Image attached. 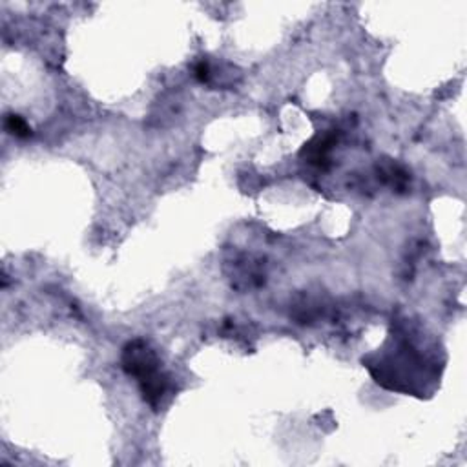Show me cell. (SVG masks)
Returning <instances> with one entry per match:
<instances>
[{
	"mask_svg": "<svg viewBox=\"0 0 467 467\" xmlns=\"http://www.w3.org/2000/svg\"><path fill=\"white\" fill-rule=\"evenodd\" d=\"M121 364L125 372L137 378L144 402L157 409L168 389V378L161 372L159 358L143 340H134L122 349Z\"/></svg>",
	"mask_w": 467,
	"mask_h": 467,
	"instance_id": "obj_1",
	"label": "cell"
},
{
	"mask_svg": "<svg viewBox=\"0 0 467 467\" xmlns=\"http://www.w3.org/2000/svg\"><path fill=\"white\" fill-rule=\"evenodd\" d=\"M194 75L197 81H201V83H207L208 77H210V68H208V62H204V61L197 62L194 68Z\"/></svg>",
	"mask_w": 467,
	"mask_h": 467,
	"instance_id": "obj_4",
	"label": "cell"
},
{
	"mask_svg": "<svg viewBox=\"0 0 467 467\" xmlns=\"http://www.w3.org/2000/svg\"><path fill=\"white\" fill-rule=\"evenodd\" d=\"M4 126L9 134L15 135V137L18 139H28L31 135L30 125H28L21 115H15V113H9V115L6 117Z\"/></svg>",
	"mask_w": 467,
	"mask_h": 467,
	"instance_id": "obj_3",
	"label": "cell"
},
{
	"mask_svg": "<svg viewBox=\"0 0 467 467\" xmlns=\"http://www.w3.org/2000/svg\"><path fill=\"white\" fill-rule=\"evenodd\" d=\"M334 143H336L334 134L318 135V137H314L303 146L301 157H305L311 165L318 166V168H327Z\"/></svg>",
	"mask_w": 467,
	"mask_h": 467,
	"instance_id": "obj_2",
	"label": "cell"
}]
</instances>
